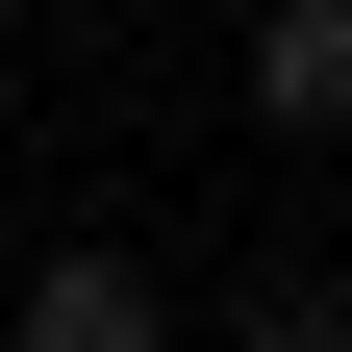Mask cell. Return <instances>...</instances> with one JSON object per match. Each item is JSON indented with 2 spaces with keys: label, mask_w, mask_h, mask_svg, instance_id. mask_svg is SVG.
I'll use <instances>...</instances> for the list:
<instances>
[{
  "label": "cell",
  "mask_w": 352,
  "mask_h": 352,
  "mask_svg": "<svg viewBox=\"0 0 352 352\" xmlns=\"http://www.w3.org/2000/svg\"><path fill=\"white\" fill-rule=\"evenodd\" d=\"M0 352H176V277L126 227H51L25 277H0Z\"/></svg>",
  "instance_id": "6da1fadb"
},
{
  "label": "cell",
  "mask_w": 352,
  "mask_h": 352,
  "mask_svg": "<svg viewBox=\"0 0 352 352\" xmlns=\"http://www.w3.org/2000/svg\"><path fill=\"white\" fill-rule=\"evenodd\" d=\"M252 126H277V151H352V0H252Z\"/></svg>",
  "instance_id": "7a4b0ae2"
},
{
  "label": "cell",
  "mask_w": 352,
  "mask_h": 352,
  "mask_svg": "<svg viewBox=\"0 0 352 352\" xmlns=\"http://www.w3.org/2000/svg\"><path fill=\"white\" fill-rule=\"evenodd\" d=\"M227 352H352V277H327V252H252V277H227Z\"/></svg>",
  "instance_id": "3957f363"
}]
</instances>
